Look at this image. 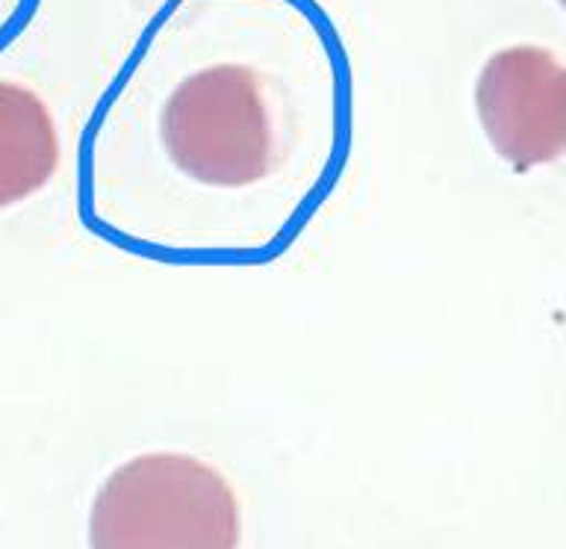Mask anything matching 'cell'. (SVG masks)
I'll use <instances>...</instances> for the list:
<instances>
[{"instance_id":"obj_2","label":"cell","mask_w":566,"mask_h":549,"mask_svg":"<svg viewBox=\"0 0 566 549\" xmlns=\"http://www.w3.org/2000/svg\"><path fill=\"white\" fill-rule=\"evenodd\" d=\"M159 136L186 177L198 184L251 186L272 166V124L254 71L212 65L168 95Z\"/></svg>"},{"instance_id":"obj_6","label":"cell","mask_w":566,"mask_h":549,"mask_svg":"<svg viewBox=\"0 0 566 549\" xmlns=\"http://www.w3.org/2000/svg\"><path fill=\"white\" fill-rule=\"evenodd\" d=\"M560 3H564V7H566V0H560Z\"/></svg>"},{"instance_id":"obj_5","label":"cell","mask_w":566,"mask_h":549,"mask_svg":"<svg viewBox=\"0 0 566 549\" xmlns=\"http://www.w3.org/2000/svg\"><path fill=\"white\" fill-rule=\"evenodd\" d=\"M560 136H564V151H566V69L560 77Z\"/></svg>"},{"instance_id":"obj_1","label":"cell","mask_w":566,"mask_h":549,"mask_svg":"<svg viewBox=\"0 0 566 549\" xmlns=\"http://www.w3.org/2000/svg\"><path fill=\"white\" fill-rule=\"evenodd\" d=\"M239 531V503L228 481L180 452L122 464L88 514L92 549H237Z\"/></svg>"},{"instance_id":"obj_4","label":"cell","mask_w":566,"mask_h":549,"mask_svg":"<svg viewBox=\"0 0 566 549\" xmlns=\"http://www.w3.org/2000/svg\"><path fill=\"white\" fill-rule=\"evenodd\" d=\"M60 168V133L30 89L0 80V210L27 201Z\"/></svg>"},{"instance_id":"obj_3","label":"cell","mask_w":566,"mask_h":549,"mask_svg":"<svg viewBox=\"0 0 566 549\" xmlns=\"http://www.w3.org/2000/svg\"><path fill=\"white\" fill-rule=\"evenodd\" d=\"M560 62L543 48L493 53L475 83V110L495 154L513 168L546 166L564 154Z\"/></svg>"}]
</instances>
